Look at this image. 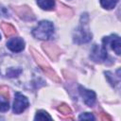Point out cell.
Returning a JSON list of instances; mask_svg holds the SVG:
<instances>
[{
  "label": "cell",
  "mask_w": 121,
  "mask_h": 121,
  "mask_svg": "<svg viewBox=\"0 0 121 121\" xmlns=\"http://www.w3.org/2000/svg\"><path fill=\"white\" fill-rule=\"evenodd\" d=\"M0 95H2V96H4L7 100L9 99V89H8V87H6V86H0Z\"/></svg>",
  "instance_id": "cell-18"
},
{
  "label": "cell",
  "mask_w": 121,
  "mask_h": 121,
  "mask_svg": "<svg viewBox=\"0 0 121 121\" xmlns=\"http://www.w3.org/2000/svg\"><path fill=\"white\" fill-rule=\"evenodd\" d=\"M87 14H82L81 16V22L79 26L76 29L74 33V42L77 43H88L92 39V33L89 31L88 28V23H87Z\"/></svg>",
  "instance_id": "cell-1"
},
{
  "label": "cell",
  "mask_w": 121,
  "mask_h": 121,
  "mask_svg": "<svg viewBox=\"0 0 121 121\" xmlns=\"http://www.w3.org/2000/svg\"><path fill=\"white\" fill-rule=\"evenodd\" d=\"M117 2H118V0H100L101 6L104 9H113L116 6Z\"/></svg>",
  "instance_id": "cell-14"
},
{
  "label": "cell",
  "mask_w": 121,
  "mask_h": 121,
  "mask_svg": "<svg viewBox=\"0 0 121 121\" xmlns=\"http://www.w3.org/2000/svg\"><path fill=\"white\" fill-rule=\"evenodd\" d=\"M43 49L45 51L47 56L53 60H56L58 59L59 55L60 54V49L56 44H53L50 43H43Z\"/></svg>",
  "instance_id": "cell-9"
},
{
  "label": "cell",
  "mask_w": 121,
  "mask_h": 121,
  "mask_svg": "<svg viewBox=\"0 0 121 121\" xmlns=\"http://www.w3.org/2000/svg\"><path fill=\"white\" fill-rule=\"evenodd\" d=\"M22 70L21 69H14V68H9L7 72V76L10 77V78H13V77H18L20 74H21Z\"/></svg>",
  "instance_id": "cell-17"
},
{
  "label": "cell",
  "mask_w": 121,
  "mask_h": 121,
  "mask_svg": "<svg viewBox=\"0 0 121 121\" xmlns=\"http://www.w3.org/2000/svg\"><path fill=\"white\" fill-rule=\"evenodd\" d=\"M8 48L12 52H21L25 47V42L19 37L11 38L7 43Z\"/></svg>",
  "instance_id": "cell-8"
},
{
  "label": "cell",
  "mask_w": 121,
  "mask_h": 121,
  "mask_svg": "<svg viewBox=\"0 0 121 121\" xmlns=\"http://www.w3.org/2000/svg\"><path fill=\"white\" fill-rule=\"evenodd\" d=\"M28 107V100L27 98L20 93L15 94V98L13 102V112L14 113H21Z\"/></svg>",
  "instance_id": "cell-3"
},
{
  "label": "cell",
  "mask_w": 121,
  "mask_h": 121,
  "mask_svg": "<svg viewBox=\"0 0 121 121\" xmlns=\"http://www.w3.org/2000/svg\"><path fill=\"white\" fill-rule=\"evenodd\" d=\"M0 39H1V35H0Z\"/></svg>",
  "instance_id": "cell-22"
},
{
  "label": "cell",
  "mask_w": 121,
  "mask_h": 121,
  "mask_svg": "<svg viewBox=\"0 0 121 121\" xmlns=\"http://www.w3.org/2000/svg\"><path fill=\"white\" fill-rule=\"evenodd\" d=\"M54 33V26L49 21H41L32 30V35L40 40H47Z\"/></svg>",
  "instance_id": "cell-2"
},
{
  "label": "cell",
  "mask_w": 121,
  "mask_h": 121,
  "mask_svg": "<svg viewBox=\"0 0 121 121\" xmlns=\"http://www.w3.org/2000/svg\"><path fill=\"white\" fill-rule=\"evenodd\" d=\"M42 69H43V71L45 73V75H46L50 79H52L53 81H56V82H60V81L59 76L52 70V68H51L50 66L43 67V68H42Z\"/></svg>",
  "instance_id": "cell-13"
},
{
  "label": "cell",
  "mask_w": 121,
  "mask_h": 121,
  "mask_svg": "<svg viewBox=\"0 0 121 121\" xmlns=\"http://www.w3.org/2000/svg\"><path fill=\"white\" fill-rule=\"evenodd\" d=\"M103 44L104 47L106 48L107 46H110L112 50H113L117 55L120 54V47H121V43H120V38L117 35H111L109 37H105L103 39Z\"/></svg>",
  "instance_id": "cell-4"
},
{
  "label": "cell",
  "mask_w": 121,
  "mask_h": 121,
  "mask_svg": "<svg viewBox=\"0 0 121 121\" xmlns=\"http://www.w3.org/2000/svg\"><path fill=\"white\" fill-rule=\"evenodd\" d=\"M78 91H79V94H80L81 97L84 100V103L86 105L90 106V107L93 106L95 101V92L91 91V90H87L82 86L78 87Z\"/></svg>",
  "instance_id": "cell-7"
},
{
  "label": "cell",
  "mask_w": 121,
  "mask_h": 121,
  "mask_svg": "<svg viewBox=\"0 0 121 121\" xmlns=\"http://www.w3.org/2000/svg\"><path fill=\"white\" fill-rule=\"evenodd\" d=\"M30 51H31V54H32V56H33V58L35 59V60H36V62L38 63V65L41 67V68H43V67H47V66H49V64L45 61V60L35 50V49H33V48H30Z\"/></svg>",
  "instance_id": "cell-11"
},
{
  "label": "cell",
  "mask_w": 121,
  "mask_h": 121,
  "mask_svg": "<svg viewBox=\"0 0 121 121\" xmlns=\"http://www.w3.org/2000/svg\"><path fill=\"white\" fill-rule=\"evenodd\" d=\"M100 119H101V120H112V118H111L109 115H107L106 113H101Z\"/></svg>",
  "instance_id": "cell-21"
},
{
  "label": "cell",
  "mask_w": 121,
  "mask_h": 121,
  "mask_svg": "<svg viewBox=\"0 0 121 121\" xmlns=\"http://www.w3.org/2000/svg\"><path fill=\"white\" fill-rule=\"evenodd\" d=\"M37 4L43 9L50 10L55 6V0H37Z\"/></svg>",
  "instance_id": "cell-12"
},
{
  "label": "cell",
  "mask_w": 121,
  "mask_h": 121,
  "mask_svg": "<svg viewBox=\"0 0 121 121\" xmlns=\"http://www.w3.org/2000/svg\"><path fill=\"white\" fill-rule=\"evenodd\" d=\"M0 27H1V29L3 30L4 34L6 35V37H11V36H13V35L16 34V29H15V27H14L12 25L9 24V23L2 22L1 25H0Z\"/></svg>",
  "instance_id": "cell-10"
},
{
  "label": "cell",
  "mask_w": 121,
  "mask_h": 121,
  "mask_svg": "<svg viewBox=\"0 0 121 121\" xmlns=\"http://www.w3.org/2000/svg\"><path fill=\"white\" fill-rule=\"evenodd\" d=\"M58 111H59L60 113H62V114H69V113L72 112L71 108H70L67 104H65V103L60 104V105L58 107Z\"/></svg>",
  "instance_id": "cell-16"
},
{
  "label": "cell",
  "mask_w": 121,
  "mask_h": 121,
  "mask_svg": "<svg viewBox=\"0 0 121 121\" xmlns=\"http://www.w3.org/2000/svg\"><path fill=\"white\" fill-rule=\"evenodd\" d=\"M78 118L80 120H94L95 119L94 115L92 113H90V112H84V113L80 114Z\"/></svg>",
  "instance_id": "cell-20"
},
{
  "label": "cell",
  "mask_w": 121,
  "mask_h": 121,
  "mask_svg": "<svg viewBox=\"0 0 121 121\" xmlns=\"http://www.w3.org/2000/svg\"><path fill=\"white\" fill-rule=\"evenodd\" d=\"M9 109V105L8 101L2 100L0 98V112H7Z\"/></svg>",
  "instance_id": "cell-19"
},
{
  "label": "cell",
  "mask_w": 121,
  "mask_h": 121,
  "mask_svg": "<svg viewBox=\"0 0 121 121\" xmlns=\"http://www.w3.org/2000/svg\"><path fill=\"white\" fill-rule=\"evenodd\" d=\"M14 11L17 13V15L26 21H30L35 19V15L32 12L31 9L27 6H21V7H15L13 8Z\"/></svg>",
  "instance_id": "cell-6"
},
{
  "label": "cell",
  "mask_w": 121,
  "mask_h": 121,
  "mask_svg": "<svg viewBox=\"0 0 121 121\" xmlns=\"http://www.w3.org/2000/svg\"><path fill=\"white\" fill-rule=\"evenodd\" d=\"M91 59L96 62H102L107 60V51L104 46L94 44L91 50Z\"/></svg>",
  "instance_id": "cell-5"
},
{
  "label": "cell",
  "mask_w": 121,
  "mask_h": 121,
  "mask_svg": "<svg viewBox=\"0 0 121 121\" xmlns=\"http://www.w3.org/2000/svg\"><path fill=\"white\" fill-rule=\"evenodd\" d=\"M51 120L52 117L45 111H38L35 116V120Z\"/></svg>",
  "instance_id": "cell-15"
}]
</instances>
